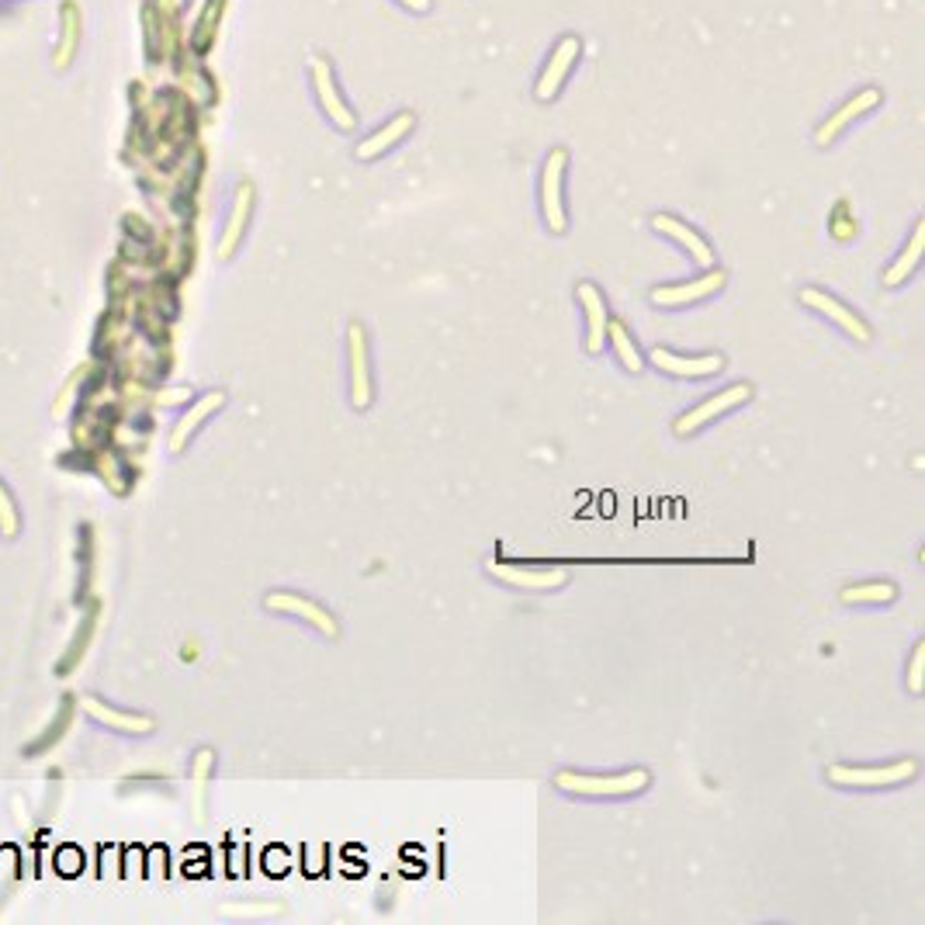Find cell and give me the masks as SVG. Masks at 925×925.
<instances>
[{
    "label": "cell",
    "mask_w": 925,
    "mask_h": 925,
    "mask_svg": "<svg viewBox=\"0 0 925 925\" xmlns=\"http://www.w3.org/2000/svg\"><path fill=\"white\" fill-rule=\"evenodd\" d=\"M312 84H316V97H319V105L322 111H327V118L337 125V129H354V111L347 108V102L340 97L337 91V77H333V70L327 60H312Z\"/></svg>",
    "instance_id": "obj_8"
},
{
    "label": "cell",
    "mask_w": 925,
    "mask_h": 925,
    "mask_svg": "<svg viewBox=\"0 0 925 925\" xmlns=\"http://www.w3.org/2000/svg\"><path fill=\"white\" fill-rule=\"evenodd\" d=\"M565 149H555L541 173V212L552 233H565V202H562V178H565Z\"/></svg>",
    "instance_id": "obj_4"
},
{
    "label": "cell",
    "mask_w": 925,
    "mask_h": 925,
    "mask_svg": "<svg viewBox=\"0 0 925 925\" xmlns=\"http://www.w3.org/2000/svg\"><path fill=\"white\" fill-rule=\"evenodd\" d=\"M894 596H897L894 583H860L839 593L842 604H891Z\"/></svg>",
    "instance_id": "obj_22"
},
{
    "label": "cell",
    "mask_w": 925,
    "mask_h": 925,
    "mask_svg": "<svg viewBox=\"0 0 925 925\" xmlns=\"http://www.w3.org/2000/svg\"><path fill=\"white\" fill-rule=\"evenodd\" d=\"M801 302L811 306V309H818L821 316H829V319L836 322V327H842L857 343H866V340H870V327H866V322H863L853 309H849V306L836 302L832 295H825V291H818V288H805V291H801Z\"/></svg>",
    "instance_id": "obj_10"
},
{
    "label": "cell",
    "mask_w": 925,
    "mask_h": 925,
    "mask_svg": "<svg viewBox=\"0 0 925 925\" xmlns=\"http://www.w3.org/2000/svg\"><path fill=\"white\" fill-rule=\"evenodd\" d=\"M56 866L66 873V878H73V873H81L84 870V857H81V849H63V853L56 857Z\"/></svg>",
    "instance_id": "obj_27"
},
{
    "label": "cell",
    "mask_w": 925,
    "mask_h": 925,
    "mask_svg": "<svg viewBox=\"0 0 925 925\" xmlns=\"http://www.w3.org/2000/svg\"><path fill=\"white\" fill-rule=\"evenodd\" d=\"M607 333H610V340H614V350H617V358L624 361V368H628V371H641V354L635 350L628 330H624L620 322L614 319V322H607Z\"/></svg>",
    "instance_id": "obj_23"
},
{
    "label": "cell",
    "mask_w": 925,
    "mask_h": 925,
    "mask_svg": "<svg viewBox=\"0 0 925 925\" xmlns=\"http://www.w3.org/2000/svg\"><path fill=\"white\" fill-rule=\"evenodd\" d=\"M81 39H84V14L73 0H66L60 8V35H56V49H53L56 70H70V63L81 53Z\"/></svg>",
    "instance_id": "obj_12"
},
{
    "label": "cell",
    "mask_w": 925,
    "mask_h": 925,
    "mask_svg": "<svg viewBox=\"0 0 925 925\" xmlns=\"http://www.w3.org/2000/svg\"><path fill=\"white\" fill-rule=\"evenodd\" d=\"M878 105H881V91H878V87H866V91L853 94V97H849V102L815 132V142H818V146H829V142H832L836 136H842L860 115H866L870 108H878Z\"/></svg>",
    "instance_id": "obj_11"
},
{
    "label": "cell",
    "mask_w": 925,
    "mask_h": 925,
    "mask_svg": "<svg viewBox=\"0 0 925 925\" xmlns=\"http://www.w3.org/2000/svg\"><path fill=\"white\" fill-rule=\"evenodd\" d=\"M84 711H87L97 724H105V729H111V732H125V735H149V732H153V721H149V717L115 711V708H108L105 700H97V697H87V700H84Z\"/></svg>",
    "instance_id": "obj_16"
},
{
    "label": "cell",
    "mask_w": 925,
    "mask_h": 925,
    "mask_svg": "<svg viewBox=\"0 0 925 925\" xmlns=\"http://www.w3.org/2000/svg\"><path fill=\"white\" fill-rule=\"evenodd\" d=\"M922 672H925V645L918 641L915 656H912V666H908V690H912V693H922V687H925Z\"/></svg>",
    "instance_id": "obj_26"
},
{
    "label": "cell",
    "mask_w": 925,
    "mask_h": 925,
    "mask_svg": "<svg viewBox=\"0 0 925 925\" xmlns=\"http://www.w3.org/2000/svg\"><path fill=\"white\" fill-rule=\"evenodd\" d=\"M249 215H254V184L243 181L236 188L230 222H226V230H222V240H219V261H230L236 254V246H240V240L249 226Z\"/></svg>",
    "instance_id": "obj_13"
},
{
    "label": "cell",
    "mask_w": 925,
    "mask_h": 925,
    "mask_svg": "<svg viewBox=\"0 0 925 925\" xmlns=\"http://www.w3.org/2000/svg\"><path fill=\"white\" fill-rule=\"evenodd\" d=\"M580 39L576 35H565L559 45H555V53H552V60H547V66H544V73H541V81H538V87H534V94H538V102H552V97L562 91V84L568 81V73H572V66H576V60H580Z\"/></svg>",
    "instance_id": "obj_7"
},
{
    "label": "cell",
    "mask_w": 925,
    "mask_h": 925,
    "mask_svg": "<svg viewBox=\"0 0 925 925\" xmlns=\"http://www.w3.org/2000/svg\"><path fill=\"white\" fill-rule=\"evenodd\" d=\"M652 364L662 368L666 374H677V379H708V374H717L724 368V358L721 354L677 358V354H666V350H652Z\"/></svg>",
    "instance_id": "obj_17"
},
{
    "label": "cell",
    "mask_w": 925,
    "mask_h": 925,
    "mask_svg": "<svg viewBox=\"0 0 925 925\" xmlns=\"http://www.w3.org/2000/svg\"><path fill=\"white\" fill-rule=\"evenodd\" d=\"M267 610H278V614H295V617H302L309 620L316 631H322L327 638H337L340 628H337V620L327 607H319L316 599L302 596V593H267Z\"/></svg>",
    "instance_id": "obj_5"
},
{
    "label": "cell",
    "mask_w": 925,
    "mask_h": 925,
    "mask_svg": "<svg viewBox=\"0 0 925 925\" xmlns=\"http://www.w3.org/2000/svg\"><path fill=\"white\" fill-rule=\"evenodd\" d=\"M398 4L410 8V11H419V14H423V11H430V0H398Z\"/></svg>",
    "instance_id": "obj_28"
},
{
    "label": "cell",
    "mask_w": 925,
    "mask_h": 925,
    "mask_svg": "<svg viewBox=\"0 0 925 925\" xmlns=\"http://www.w3.org/2000/svg\"><path fill=\"white\" fill-rule=\"evenodd\" d=\"M922 249H925V226L918 222L915 233H912V240H908V246L902 249V257H897V261L887 267V274H884V285H887V288H897V285H905V281L912 278V270H915L918 261H922Z\"/></svg>",
    "instance_id": "obj_21"
},
{
    "label": "cell",
    "mask_w": 925,
    "mask_h": 925,
    "mask_svg": "<svg viewBox=\"0 0 925 925\" xmlns=\"http://www.w3.org/2000/svg\"><path fill=\"white\" fill-rule=\"evenodd\" d=\"M222 403H226V395H222V392H209V395L198 398V403L178 419V427H173V434H170V447H173V451H184L188 440H191V434H194L198 427H202V423H205Z\"/></svg>",
    "instance_id": "obj_19"
},
{
    "label": "cell",
    "mask_w": 925,
    "mask_h": 925,
    "mask_svg": "<svg viewBox=\"0 0 925 925\" xmlns=\"http://www.w3.org/2000/svg\"><path fill=\"white\" fill-rule=\"evenodd\" d=\"M576 295H580V302L586 306V316H589V337H586V347H589V354H596L599 347H604V333H607V309H604V298H599V291L589 285V281H583L580 288H576Z\"/></svg>",
    "instance_id": "obj_20"
},
{
    "label": "cell",
    "mask_w": 925,
    "mask_h": 925,
    "mask_svg": "<svg viewBox=\"0 0 925 925\" xmlns=\"http://www.w3.org/2000/svg\"><path fill=\"white\" fill-rule=\"evenodd\" d=\"M721 285H724V274H721V270H711V274H704V278L687 281V285L656 288V291H652V302H656V306H690V302H700V298L714 295Z\"/></svg>",
    "instance_id": "obj_15"
},
{
    "label": "cell",
    "mask_w": 925,
    "mask_h": 925,
    "mask_svg": "<svg viewBox=\"0 0 925 925\" xmlns=\"http://www.w3.org/2000/svg\"><path fill=\"white\" fill-rule=\"evenodd\" d=\"M652 230H659L662 236H669V240H677L680 246H687V254L700 264V267H711L714 264V249H711V243L700 236L697 230H690L687 222H680L677 215H656L652 219Z\"/></svg>",
    "instance_id": "obj_14"
},
{
    "label": "cell",
    "mask_w": 925,
    "mask_h": 925,
    "mask_svg": "<svg viewBox=\"0 0 925 925\" xmlns=\"http://www.w3.org/2000/svg\"><path fill=\"white\" fill-rule=\"evenodd\" d=\"M748 398H753V389H748L745 382H738V385H732V389H724V392L704 398L700 406H693L687 416H680V419H677V434H680V437H690L693 430L708 427V423H714L717 416L738 410L742 403H748Z\"/></svg>",
    "instance_id": "obj_3"
},
{
    "label": "cell",
    "mask_w": 925,
    "mask_h": 925,
    "mask_svg": "<svg viewBox=\"0 0 925 925\" xmlns=\"http://www.w3.org/2000/svg\"><path fill=\"white\" fill-rule=\"evenodd\" d=\"M918 773L915 759H902L891 766H829V780L836 787H897L908 784Z\"/></svg>",
    "instance_id": "obj_2"
},
{
    "label": "cell",
    "mask_w": 925,
    "mask_h": 925,
    "mask_svg": "<svg viewBox=\"0 0 925 925\" xmlns=\"http://www.w3.org/2000/svg\"><path fill=\"white\" fill-rule=\"evenodd\" d=\"M222 8H226V0H209V8L202 11V18H198V29H194V45L198 49L212 45L215 29H219V18H222Z\"/></svg>",
    "instance_id": "obj_24"
},
{
    "label": "cell",
    "mask_w": 925,
    "mask_h": 925,
    "mask_svg": "<svg viewBox=\"0 0 925 925\" xmlns=\"http://www.w3.org/2000/svg\"><path fill=\"white\" fill-rule=\"evenodd\" d=\"M18 534H21V513L8 486L0 482V538H18Z\"/></svg>",
    "instance_id": "obj_25"
},
{
    "label": "cell",
    "mask_w": 925,
    "mask_h": 925,
    "mask_svg": "<svg viewBox=\"0 0 925 925\" xmlns=\"http://www.w3.org/2000/svg\"><path fill=\"white\" fill-rule=\"evenodd\" d=\"M413 125H416V118H413L410 111L395 115L392 121H385V125H382L379 132L368 136V139L358 146V160H374V157H382L385 149H392L395 142H403V139L413 132Z\"/></svg>",
    "instance_id": "obj_18"
},
{
    "label": "cell",
    "mask_w": 925,
    "mask_h": 925,
    "mask_svg": "<svg viewBox=\"0 0 925 925\" xmlns=\"http://www.w3.org/2000/svg\"><path fill=\"white\" fill-rule=\"evenodd\" d=\"M347 350H350V398L358 410L371 406V361H368V337L361 322H350L347 330Z\"/></svg>",
    "instance_id": "obj_6"
},
{
    "label": "cell",
    "mask_w": 925,
    "mask_h": 925,
    "mask_svg": "<svg viewBox=\"0 0 925 925\" xmlns=\"http://www.w3.org/2000/svg\"><path fill=\"white\" fill-rule=\"evenodd\" d=\"M555 787L576 797H628L648 787V773L628 769V773H614V777H593V773L562 769L555 773Z\"/></svg>",
    "instance_id": "obj_1"
},
{
    "label": "cell",
    "mask_w": 925,
    "mask_h": 925,
    "mask_svg": "<svg viewBox=\"0 0 925 925\" xmlns=\"http://www.w3.org/2000/svg\"><path fill=\"white\" fill-rule=\"evenodd\" d=\"M489 572L496 580H503L517 589H531V593L559 589L568 580L565 568H517V565H507V562H489Z\"/></svg>",
    "instance_id": "obj_9"
}]
</instances>
